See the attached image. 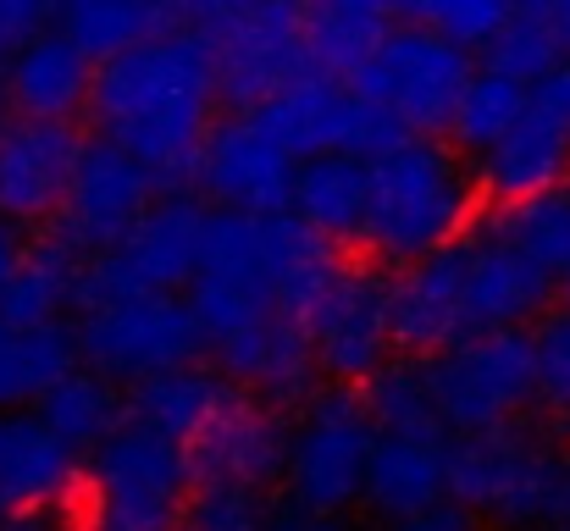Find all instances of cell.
Wrapping results in <instances>:
<instances>
[{
  "label": "cell",
  "instance_id": "cell-1",
  "mask_svg": "<svg viewBox=\"0 0 570 531\" xmlns=\"http://www.w3.org/2000/svg\"><path fill=\"white\" fill-rule=\"evenodd\" d=\"M216 122H222V89L194 22L95 72L89 134L145 161L161 177V188H189Z\"/></svg>",
  "mask_w": 570,
  "mask_h": 531
},
{
  "label": "cell",
  "instance_id": "cell-2",
  "mask_svg": "<svg viewBox=\"0 0 570 531\" xmlns=\"http://www.w3.org/2000/svg\"><path fill=\"white\" fill-rule=\"evenodd\" d=\"M482 177L449 139H404L372 161V222L366 255L382 266H421L426 255L471 238L482 222Z\"/></svg>",
  "mask_w": 570,
  "mask_h": 531
},
{
  "label": "cell",
  "instance_id": "cell-3",
  "mask_svg": "<svg viewBox=\"0 0 570 531\" xmlns=\"http://www.w3.org/2000/svg\"><path fill=\"white\" fill-rule=\"evenodd\" d=\"M570 449L538 421H510L482 437L449 443V504H460L476 521H493L499 531L549 527L560 488H566Z\"/></svg>",
  "mask_w": 570,
  "mask_h": 531
},
{
  "label": "cell",
  "instance_id": "cell-4",
  "mask_svg": "<svg viewBox=\"0 0 570 531\" xmlns=\"http://www.w3.org/2000/svg\"><path fill=\"white\" fill-rule=\"evenodd\" d=\"M194 33L210 50L222 106L233 117H255L294 83L316 78L311 67V33H305V6L294 0H216L189 6Z\"/></svg>",
  "mask_w": 570,
  "mask_h": 531
},
{
  "label": "cell",
  "instance_id": "cell-5",
  "mask_svg": "<svg viewBox=\"0 0 570 531\" xmlns=\"http://www.w3.org/2000/svg\"><path fill=\"white\" fill-rule=\"evenodd\" d=\"M83 499L78 531H178L194 499L189 449L128 415V426L83 460Z\"/></svg>",
  "mask_w": 570,
  "mask_h": 531
},
{
  "label": "cell",
  "instance_id": "cell-6",
  "mask_svg": "<svg viewBox=\"0 0 570 531\" xmlns=\"http://www.w3.org/2000/svg\"><path fill=\"white\" fill-rule=\"evenodd\" d=\"M377 426L355 387H322L288 426V504L311 515H350L366 504Z\"/></svg>",
  "mask_w": 570,
  "mask_h": 531
},
{
  "label": "cell",
  "instance_id": "cell-7",
  "mask_svg": "<svg viewBox=\"0 0 570 531\" xmlns=\"http://www.w3.org/2000/svg\"><path fill=\"white\" fill-rule=\"evenodd\" d=\"M205 233H210V205L194 188H167L111 255L83 260L78 316L128 294H189L205 266Z\"/></svg>",
  "mask_w": 570,
  "mask_h": 531
},
{
  "label": "cell",
  "instance_id": "cell-8",
  "mask_svg": "<svg viewBox=\"0 0 570 531\" xmlns=\"http://www.w3.org/2000/svg\"><path fill=\"white\" fill-rule=\"evenodd\" d=\"M438 421L449 437H482L538 415V350L532 333H476L460 350L426 360Z\"/></svg>",
  "mask_w": 570,
  "mask_h": 531
},
{
  "label": "cell",
  "instance_id": "cell-9",
  "mask_svg": "<svg viewBox=\"0 0 570 531\" xmlns=\"http://www.w3.org/2000/svg\"><path fill=\"white\" fill-rule=\"evenodd\" d=\"M83 365L111 376L117 387H139L150 376L184 371L205 360V338L189 311V294H128L100 311L72 316Z\"/></svg>",
  "mask_w": 570,
  "mask_h": 531
},
{
  "label": "cell",
  "instance_id": "cell-10",
  "mask_svg": "<svg viewBox=\"0 0 570 531\" xmlns=\"http://www.w3.org/2000/svg\"><path fill=\"white\" fill-rule=\"evenodd\" d=\"M471 56L449 39H438L432 28H421L415 17H404L399 6V28L393 39L377 50V61L350 83L361 89L366 100L387 106L410 139H449V122H454V106L471 83Z\"/></svg>",
  "mask_w": 570,
  "mask_h": 531
},
{
  "label": "cell",
  "instance_id": "cell-11",
  "mask_svg": "<svg viewBox=\"0 0 570 531\" xmlns=\"http://www.w3.org/2000/svg\"><path fill=\"white\" fill-rule=\"evenodd\" d=\"M161 194H167L161 177L150 173L145 161H134L128 150H117V145H106V139L89 134L83 161L72 173V188H67L61 216H56L50 233L61 244H72L83 260H100V255H111L150 216V205Z\"/></svg>",
  "mask_w": 570,
  "mask_h": 531
},
{
  "label": "cell",
  "instance_id": "cell-12",
  "mask_svg": "<svg viewBox=\"0 0 570 531\" xmlns=\"http://www.w3.org/2000/svg\"><path fill=\"white\" fill-rule=\"evenodd\" d=\"M311 344L327 387H366L387 360H399L393 338V272L350 260L338 288L311 322Z\"/></svg>",
  "mask_w": 570,
  "mask_h": 531
},
{
  "label": "cell",
  "instance_id": "cell-13",
  "mask_svg": "<svg viewBox=\"0 0 570 531\" xmlns=\"http://www.w3.org/2000/svg\"><path fill=\"white\" fill-rule=\"evenodd\" d=\"M294 183L299 161L255 122V117H222L216 134L205 139V156L194 167V194L210 210H233V216H288L294 210Z\"/></svg>",
  "mask_w": 570,
  "mask_h": 531
},
{
  "label": "cell",
  "instance_id": "cell-14",
  "mask_svg": "<svg viewBox=\"0 0 570 531\" xmlns=\"http://www.w3.org/2000/svg\"><path fill=\"white\" fill-rule=\"evenodd\" d=\"M89 134L78 122H28L11 117L0 134V222L17 233H50L61 216V199L72 188V173L83 161Z\"/></svg>",
  "mask_w": 570,
  "mask_h": 531
},
{
  "label": "cell",
  "instance_id": "cell-15",
  "mask_svg": "<svg viewBox=\"0 0 570 531\" xmlns=\"http://www.w3.org/2000/svg\"><path fill=\"white\" fill-rule=\"evenodd\" d=\"M288 426L294 415L238 393L189 443L194 488H244L266 499L288 482Z\"/></svg>",
  "mask_w": 570,
  "mask_h": 531
},
{
  "label": "cell",
  "instance_id": "cell-16",
  "mask_svg": "<svg viewBox=\"0 0 570 531\" xmlns=\"http://www.w3.org/2000/svg\"><path fill=\"white\" fill-rule=\"evenodd\" d=\"M393 338L410 360H438L471 338V249L465 238L393 272Z\"/></svg>",
  "mask_w": 570,
  "mask_h": 531
},
{
  "label": "cell",
  "instance_id": "cell-17",
  "mask_svg": "<svg viewBox=\"0 0 570 531\" xmlns=\"http://www.w3.org/2000/svg\"><path fill=\"white\" fill-rule=\"evenodd\" d=\"M471 249V338L476 333H532L549 311L560 283L532 266L515 244H504L488 222L465 238Z\"/></svg>",
  "mask_w": 570,
  "mask_h": 531
},
{
  "label": "cell",
  "instance_id": "cell-18",
  "mask_svg": "<svg viewBox=\"0 0 570 531\" xmlns=\"http://www.w3.org/2000/svg\"><path fill=\"white\" fill-rule=\"evenodd\" d=\"M83 482V460L33 415H0V515H50Z\"/></svg>",
  "mask_w": 570,
  "mask_h": 531
},
{
  "label": "cell",
  "instance_id": "cell-19",
  "mask_svg": "<svg viewBox=\"0 0 570 531\" xmlns=\"http://www.w3.org/2000/svg\"><path fill=\"white\" fill-rule=\"evenodd\" d=\"M95 72L100 67L61 28H50L45 39H33L28 50H17L6 61L11 117H28V122H78V117H89Z\"/></svg>",
  "mask_w": 570,
  "mask_h": 531
},
{
  "label": "cell",
  "instance_id": "cell-20",
  "mask_svg": "<svg viewBox=\"0 0 570 531\" xmlns=\"http://www.w3.org/2000/svg\"><path fill=\"white\" fill-rule=\"evenodd\" d=\"M261 244H266V288L272 299L294 316V322H316V311L327 305V294L338 288L350 255L338 244H327L322 233H311L294 210L288 216H266L261 222Z\"/></svg>",
  "mask_w": 570,
  "mask_h": 531
},
{
  "label": "cell",
  "instance_id": "cell-21",
  "mask_svg": "<svg viewBox=\"0 0 570 531\" xmlns=\"http://www.w3.org/2000/svg\"><path fill=\"white\" fill-rule=\"evenodd\" d=\"M449 504V437H377L366 510L393 521H415Z\"/></svg>",
  "mask_w": 570,
  "mask_h": 531
},
{
  "label": "cell",
  "instance_id": "cell-22",
  "mask_svg": "<svg viewBox=\"0 0 570 531\" xmlns=\"http://www.w3.org/2000/svg\"><path fill=\"white\" fill-rule=\"evenodd\" d=\"M294 216L322 233L327 244L366 249V222H372V161L355 156H316L299 161V183H294Z\"/></svg>",
  "mask_w": 570,
  "mask_h": 531
},
{
  "label": "cell",
  "instance_id": "cell-23",
  "mask_svg": "<svg viewBox=\"0 0 570 531\" xmlns=\"http://www.w3.org/2000/svg\"><path fill=\"white\" fill-rule=\"evenodd\" d=\"M399 28V6H377V0H316L305 6V33H311V67L316 78L333 83H355L377 50Z\"/></svg>",
  "mask_w": 570,
  "mask_h": 531
},
{
  "label": "cell",
  "instance_id": "cell-24",
  "mask_svg": "<svg viewBox=\"0 0 570 531\" xmlns=\"http://www.w3.org/2000/svg\"><path fill=\"white\" fill-rule=\"evenodd\" d=\"M233 399H238V387L210 360H199V365H184V371H167V376H150V382L128 387V415L139 426L173 437L178 449H189Z\"/></svg>",
  "mask_w": 570,
  "mask_h": 531
},
{
  "label": "cell",
  "instance_id": "cell-25",
  "mask_svg": "<svg viewBox=\"0 0 570 531\" xmlns=\"http://www.w3.org/2000/svg\"><path fill=\"white\" fill-rule=\"evenodd\" d=\"M78 283H83V255L61 244L56 233H39L22 244V260L0 294V322L6 327H61L67 311H78Z\"/></svg>",
  "mask_w": 570,
  "mask_h": 531
},
{
  "label": "cell",
  "instance_id": "cell-26",
  "mask_svg": "<svg viewBox=\"0 0 570 531\" xmlns=\"http://www.w3.org/2000/svg\"><path fill=\"white\" fill-rule=\"evenodd\" d=\"M476 177H482V194L504 210V205H527L538 194H554L570 183V134L549 128L543 117L527 111V122L476 161Z\"/></svg>",
  "mask_w": 570,
  "mask_h": 531
},
{
  "label": "cell",
  "instance_id": "cell-27",
  "mask_svg": "<svg viewBox=\"0 0 570 531\" xmlns=\"http://www.w3.org/2000/svg\"><path fill=\"white\" fill-rule=\"evenodd\" d=\"M189 22V6H145V0H72V6H56V28L95 61H117L173 28Z\"/></svg>",
  "mask_w": 570,
  "mask_h": 531
},
{
  "label": "cell",
  "instance_id": "cell-28",
  "mask_svg": "<svg viewBox=\"0 0 570 531\" xmlns=\"http://www.w3.org/2000/svg\"><path fill=\"white\" fill-rule=\"evenodd\" d=\"M83 365L78 327H6L0 322V415L39 410V399Z\"/></svg>",
  "mask_w": 570,
  "mask_h": 531
},
{
  "label": "cell",
  "instance_id": "cell-29",
  "mask_svg": "<svg viewBox=\"0 0 570 531\" xmlns=\"http://www.w3.org/2000/svg\"><path fill=\"white\" fill-rule=\"evenodd\" d=\"M33 415H39L78 460H89L106 437H117V432L128 426V387H117L111 376L78 365L72 376H61V382L39 399Z\"/></svg>",
  "mask_w": 570,
  "mask_h": 531
},
{
  "label": "cell",
  "instance_id": "cell-30",
  "mask_svg": "<svg viewBox=\"0 0 570 531\" xmlns=\"http://www.w3.org/2000/svg\"><path fill=\"white\" fill-rule=\"evenodd\" d=\"M532 111V89L493 72V67H476L460 106H454V122H449V145L465 156V161H482L488 150H499Z\"/></svg>",
  "mask_w": 570,
  "mask_h": 531
},
{
  "label": "cell",
  "instance_id": "cell-31",
  "mask_svg": "<svg viewBox=\"0 0 570 531\" xmlns=\"http://www.w3.org/2000/svg\"><path fill=\"white\" fill-rule=\"evenodd\" d=\"M361 399H366V415H372V426H377L382 437H449L443 421H438L426 360H410V354L387 360L377 376L361 387Z\"/></svg>",
  "mask_w": 570,
  "mask_h": 531
},
{
  "label": "cell",
  "instance_id": "cell-32",
  "mask_svg": "<svg viewBox=\"0 0 570 531\" xmlns=\"http://www.w3.org/2000/svg\"><path fill=\"white\" fill-rule=\"evenodd\" d=\"M488 227L515 244L532 266H543L554 283L570 272V183L554 188V194H538L527 205H504L488 216Z\"/></svg>",
  "mask_w": 570,
  "mask_h": 531
},
{
  "label": "cell",
  "instance_id": "cell-33",
  "mask_svg": "<svg viewBox=\"0 0 570 531\" xmlns=\"http://www.w3.org/2000/svg\"><path fill=\"white\" fill-rule=\"evenodd\" d=\"M560 61H570L566 45H560V28H554V0H532V6H515L504 33L493 39V50L482 56V67L515 78V83H538L549 78Z\"/></svg>",
  "mask_w": 570,
  "mask_h": 531
},
{
  "label": "cell",
  "instance_id": "cell-34",
  "mask_svg": "<svg viewBox=\"0 0 570 531\" xmlns=\"http://www.w3.org/2000/svg\"><path fill=\"white\" fill-rule=\"evenodd\" d=\"M532 350H538V421L570 449V311L566 305H554L532 327Z\"/></svg>",
  "mask_w": 570,
  "mask_h": 531
},
{
  "label": "cell",
  "instance_id": "cell-35",
  "mask_svg": "<svg viewBox=\"0 0 570 531\" xmlns=\"http://www.w3.org/2000/svg\"><path fill=\"white\" fill-rule=\"evenodd\" d=\"M510 11H515V6H504V0H432V6H404V17H415V22L432 28L438 39L460 45L465 56H471V50L488 56L493 39L504 33Z\"/></svg>",
  "mask_w": 570,
  "mask_h": 531
},
{
  "label": "cell",
  "instance_id": "cell-36",
  "mask_svg": "<svg viewBox=\"0 0 570 531\" xmlns=\"http://www.w3.org/2000/svg\"><path fill=\"white\" fill-rule=\"evenodd\" d=\"M272 504L244 488H194L178 531H272Z\"/></svg>",
  "mask_w": 570,
  "mask_h": 531
},
{
  "label": "cell",
  "instance_id": "cell-37",
  "mask_svg": "<svg viewBox=\"0 0 570 531\" xmlns=\"http://www.w3.org/2000/svg\"><path fill=\"white\" fill-rule=\"evenodd\" d=\"M56 28V6L39 0H0V61H11L17 50H28L33 39H45Z\"/></svg>",
  "mask_w": 570,
  "mask_h": 531
},
{
  "label": "cell",
  "instance_id": "cell-38",
  "mask_svg": "<svg viewBox=\"0 0 570 531\" xmlns=\"http://www.w3.org/2000/svg\"><path fill=\"white\" fill-rule=\"evenodd\" d=\"M532 117H543L549 128L570 134V61H560L549 78L532 83Z\"/></svg>",
  "mask_w": 570,
  "mask_h": 531
},
{
  "label": "cell",
  "instance_id": "cell-39",
  "mask_svg": "<svg viewBox=\"0 0 570 531\" xmlns=\"http://www.w3.org/2000/svg\"><path fill=\"white\" fill-rule=\"evenodd\" d=\"M382 531H482L476 515H465L460 504H443V510H432V515H415V521H393V527Z\"/></svg>",
  "mask_w": 570,
  "mask_h": 531
},
{
  "label": "cell",
  "instance_id": "cell-40",
  "mask_svg": "<svg viewBox=\"0 0 570 531\" xmlns=\"http://www.w3.org/2000/svg\"><path fill=\"white\" fill-rule=\"evenodd\" d=\"M272 531H355L344 515H311V510H294V504H283L277 515H272Z\"/></svg>",
  "mask_w": 570,
  "mask_h": 531
},
{
  "label": "cell",
  "instance_id": "cell-41",
  "mask_svg": "<svg viewBox=\"0 0 570 531\" xmlns=\"http://www.w3.org/2000/svg\"><path fill=\"white\" fill-rule=\"evenodd\" d=\"M22 233L11 227V222H0V294H6V283H11V272H17V260H22Z\"/></svg>",
  "mask_w": 570,
  "mask_h": 531
},
{
  "label": "cell",
  "instance_id": "cell-42",
  "mask_svg": "<svg viewBox=\"0 0 570 531\" xmlns=\"http://www.w3.org/2000/svg\"><path fill=\"white\" fill-rule=\"evenodd\" d=\"M0 531H61V510H50V515H6Z\"/></svg>",
  "mask_w": 570,
  "mask_h": 531
},
{
  "label": "cell",
  "instance_id": "cell-43",
  "mask_svg": "<svg viewBox=\"0 0 570 531\" xmlns=\"http://www.w3.org/2000/svg\"><path fill=\"white\" fill-rule=\"evenodd\" d=\"M543 531H570V465H566V488H560V504H554V515H549V527Z\"/></svg>",
  "mask_w": 570,
  "mask_h": 531
},
{
  "label": "cell",
  "instance_id": "cell-44",
  "mask_svg": "<svg viewBox=\"0 0 570 531\" xmlns=\"http://www.w3.org/2000/svg\"><path fill=\"white\" fill-rule=\"evenodd\" d=\"M554 28H560V45L570 56V0H554Z\"/></svg>",
  "mask_w": 570,
  "mask_h": 531
},
{
  "label": "cell",
  "instance_id": "cell-45",
  "mask_svg": "<svg viewBox=\"0 0 570 531\" xmlns=\"http://www.w3.org/2000/svg\"><path fill=\"white\" fill-rule=\"evenodd\" d=\"M11 128V95H6V61H0V134Z\"/></svg>",
  "mask_w": 570,
  "mask_h": 531
},
{
  "label": "cell",
  "instance_id": "cell-46",
  "mask_svg": "<svg viewBox=\"0 0 570 531\" xmlns=\"http://www.w3.org/2000/svg\"><path fill=\"white\" fill-rule=\"evenodd\" d=\"M560 305H566V311H570V272H566V277H560Z\"/></svg>",
  "mask_w": 570,
  "mask_h": 531
}]
</instances>
